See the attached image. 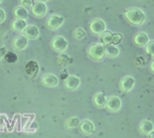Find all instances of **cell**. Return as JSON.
<instances>
[{"label":"cell","mask_w":154,"mask_h":138,"mask_svg":"<svg viewBox=\"0 0 154 138\" xmlns=\"http://www.w3.org/2000/svg\"><path fill=\"white\" fill-rule=\"evenodd\" d=\"M89 28H90V31L93 34L101 35V34H103L106 31V23H105V20H102L100 18H95V19H93L90 22Z\"/></svg>","instance_id":"obj_5"},{"label":"cell","mask_w":154,"mask_h":138,"mask_svg":"<svg viewBox=\"0 0 154 138\" xmlns=\"http://www.w3.org/2000/svg\"><path fill=\"white\" fill-rule=\"evenodd\" d=\"M19 1H20V5L22 6H24V7H31L35 4V1H37V0H19Z\"/></svg>","instance_id":"obj_27"},{"label":"cell","mask_w":154,"mask_h":138,"mask_svg":"<svg viewBox=\"0 0 154 138\" xmlns=\"http://www.w3.org/2000/svg\"><path fill=\"white\" fill-rule=\"evenodd\" d=\"M125 17L126 19L134 24V25H142L144 22H146V13L141 10V8H137V7H130L125 11Z\"/></svg>","instance_id":"obj_1"},{"label":"cell","mask_w":154,"mask_h":138,"mask_svg":"<svg viewBox=\"0 0 154 138\" xmlns=\"http://www.w3.org/2000/svg\"><path fill=\"white\" fill-rule=\"evenodd\" d=\"M1 1H2V0H0V4H1Z\"/></svg>","instance_id":"obj_34"},{"label":"cell","mask_w":154,"mask_h":138,"mask_svg":"<svg viewBox=\"0 0 154 138\" xmlns=\"http://www.w3.org/2000/svg\"><path fill=\"white\" fill-rule=\"evenodd\" d=\"M13 14H14V18H16V19H26V17H28L29 12H28L26 7H24V6L19 5V6H17V7L14 8Z\"/></svg>","instance_id":"obj_17"},{"label":"cell","mask_w":154,"mask_h":138,"mask_svg":"<svg viewBox=\"0 0 154 138\" xmlns=\"http://www.w3.org/2000/svg\"><path fill=\"white\" fill-rule=\"evenodd\" d=\"M94 103H95V106L96 107H99V108H103V107H106V103H107V97H106V95L102 92V91H99V92H96L95 95H94Z\"/></svg>","instance_id":"obj_16"},{"label":"cell","mask_w":154,"mask_h":138,"mask_svg":"<svg viewBox=\"0 0 154 138\" xmlns=\"http://www.w3.org/2000/svg\"><path fill=\"white\" fill-rule=\"evenodd\" d=\"M150 70H152V72L154 73V59L150 61Z\"/></svg>","instance_id":"obj_31"},{"label":"cell","mask_w":154,"mask_h":138,"mask_svg":"<svg viewBox=\"0 0 154 138\" xmlns=\"http://www.w3.org/2000/svg\"><path fill=\"white\" fill-rule=\"evenodd\" d=\"M88 56L94 61H100L106 56V46L96 42L88 48Z\"/></svg>","instance_id":"obj_2"},{"label":"cell","mask_w":154,"mask_h":138,"mask_svg":"<svg viewBox=\"0 0 154 138\" xmlns=\"http://www.w3.org/2000/svg\"><path fill=\"white\" fill-rule=\"evenodd\" d=\"M64 22H65L64 16H61V14H59V13H54V14H52V16L47 19L46 25H47V28H48L49 30H58V29L64 24Z\"/></svg>","instance_id":"obj_3"},{"label":"cell","mask_w":154,"mask_h":138,"mask_svg":"<svg viewBox=\"0 0 154 138\" xmlns=\"http://www.w3.org/2000/svg\"><path fill=\"white\" fill-rule=\"evenodd\" d=\"M119 55V48L116 44H107L106 46V56L108 58H117Z\"/></svg>","instance_id":"obj_19"},{"label":"cell","mask_w":154,"mask_h":138,"mask_svg":"<svg viewBox=\"0 0 154 138\" xmlns=\"http://www.w3.org/2000/svg\"><path fill=\"white\" fill-rule=\"evenodd\" d=\"M138 130H140V132H141L142 134H147V136H148V134L154 130V125H153V122H152L150 120L144 119V120L141 121Z\"/></svg>","instance_id":"obj_15"},{"label":"cell","mask_w":154,"mask_h":138,"mask_svg":"<svg viewBox=\"0 0 154 138\" xmlns=\"http://www.w3.org/2000/svg\"><path fill=\"white\" fill-rule=\"evenodd\" d=\"M26 20L25 19H14L12 23V29L17 32H23L24 29L26 28Z\"/></svg>","instance_id":"obj_18"},{"label":"cell","mask_w":154,"mask_h":138,"mask_svg":"<svg viewBox=\"0 0 154 138\" xmlns=\"http://www.w3.org/2000/svg\"><path fill=\"white\" fill-rule=\"evenodd\" d=\"M146 52H147L150 56H153V58H154V40L149 41V43L146 46Z\"/></svg>","instance_id":"obj_24"},{"label":"cell","mask_w":154,"mask_h":138,"mask_svg":"<svg viewBox=\"0 0 154 138\" xmlns=\"http://www.w3.org/2000/svg\"><path fill=\"white\" fill-rule=\"evenodd\" d=\"M12 46L16 50H24L28 47V38L24 37L23 35H18L17 37H14Z\"/></svg>","instance_id":"obj_13"},{"label":"cell","mask_w":154,"mask_h":138,"mask_svg":"<svg viewBox=\"0 0 154 138\" xmlns=\"http://www.w3.org/2000/svg\"><path fill=\"white\" fill-rule=\"evenodd\" d=\"M79 128H81V132L83 134H91L94 131H95V126H94V122L89 119H84L81 121V125H79Z\"/></svg>","instance_id":"obj_14"},{"label":"cell","mask_w":154,"mask_h":138,"mask_svg":"<svg viewBox=\"0 0 154 138\" xmlns=\"http://www.w3.org/2000/svg\"><path fill=\"white\" fill-rule=\"evenodd\" d=\"M81 125V120L77 118V116H72V118H69L66 121H65V126L66 128H75L77 126Z\"/></svg>","instance_id":"obj_22"},{"label":"cell","mask_w":154,"mask_h":138,"mask_svg":"<svg viewBox=\"0 0 154 138\" xmlns=\"http://www.w3.org/2000/svg\"><path fill=\"white\" fill-rule=\"evenodd\" d=\"M6 53H7V52H6V49H5L4 47H2V48H0V60L6 55Z\"/></svg>","instance_id":"obj_30"},{"label":"cell","mask_w":154,"mask_h":138,"mask_svg":"<svg viewBox=\"0 0 154 138\" xmlns=\"http://www.w3.org/2000/svg\"><path fill=\"white\" fill-rule=\"evenodd\" d=\"M79 85H81V79H79V77H77L75 74H70L65 79V86H66L67 90L75 91L79 88Z\"/></svg>","instance_id":"obj_11"},{"label":"cell","mask_w":154,"mask_h":138,"mask_svg":"<svg viewBox=\"0 0 154 138\" xmlns=\"http://www.w3.org/2000/svg\"><path fill=\"white\" fill-rule=\"evenodd\" d=\"M5 58H6V60H7L8 62H13V61H16V60H17V55H16L14 53H12V52L6 53Z\"/></svg>","instance_id":"obj_26"},{"label":"cell","mask_w":154,"mask_h":138,"mask_svg":"<svg viewBox=\"0 0 154 138\" xmlns=\"http://www.w3.org/2000/svg\"><path fill=\"white\" fill-rule=\"evenodd\" d=\"M6 122H7V118H6V115L1 114V115H0V127L2 128V127H4V124L6 125Z\"/></svg>","instance_id":"obj_28"},{"label":"cell","mask_w":154,"mask_h":138,"mask_svg":"<svg viewBox=\"0 0 154 138\" xmlns=\"http://www.w3.org/2000/svg\"><path fill=\"white\" fill-rule=\"evenodd\" d=\"M112 41H113V34L111 31H105L103 34L100 35V42L102 44H105V46L111 44Z\"/></svg>","instance_id":"obj_20"},{"label":"cell","mask_w":154,"mask_h":138,"mask_svg":"<svg viewBox=\"0 0 154 138\" xmlns=\"http://www.w3.org/2000/svg\"><path fill=\"white\" fill-rule=\"evenodd\" d=\"M135 86V78L131 77V76H125L120 79V83H119V88L123 92H129L134 89Z\"/></svg>","instance_id":"obj_7"},{"label":"cell","mask_w":154,"mask_h":138,"mask_svg":"<svg viewBox=\"0 0 154 138\" xmlns=\"http://www.w3.org/2000/svg\"><path fill=\"white\" fill-rule=\"evenodd\" d=\"M73 36H75V38H77V40H83V38H85L87 32H85L84 29H82V28H77V29L73 31Z\"/></svg>","instance_id":"obj_23"},{"label":"cell","mask_w":154,"mask_h":138,"mask_svg":"<svg viewBox=\"0 0 154 138\" xmlns=\"http://www.w3.org/2000/svg\"><path fill=\"white\" fill-rule=\"evenodd\" d=\"M148 137H149V138H154V130H153V131H152V132L148 134Z\"/></svg>","instance_id":"obj_32"},{"label":"cell","mask_w":154,"mask_h":138,"mask_svg":"<svg viewBox=\"0 0 154 138\" xmlns=\"http://www.w3.org/2000/svg\"><path fill=\"white\" fill-rule=\"evenodd\" d=\"M51 46H52V48H53L55 52H58V53H64V52L67 49V47H69V42H67V40H66L65 37H63V36H55V37H53V40L51 41Z\"/></svg>","instance_id":"obj_4"},{"label":"cell","mask_w":154,"mask_h":138,"mask_svg":"<svg viewBox=\"0 0 154 138\" xmlns=\"http://www.w3.org/2000/svg\"><path fill=\"white\" fill-rule=\"evenodd\" d=\"M37 1H41V2H45V4H46V2L49 1V0H37Z\"/></svg>","instance_id":"obj_33"},{"label":"cell","mask_w":154,"mask_h":138,"mask_svg":"<svg viewBox=\"0 0 154 138\" xmlns=\"http://www.w3.org/2000/svg\"><path fill=\"white\" fill-rule=\"evenodd\" d=\"M37 70H38V66H37V62L34 61V60H30L26 65V72L29 76H36L37 73Z\"/></svg>","instance_id":"obj_21"},{"label":"cell","mask_w":154,"mask_h":138,"mask_svg":"<svg viewBox=\"0 0 154 138\" xmlns=\"http://www.w3.org/2000/svg\"><path fill=\"white\" fill-rule=\"evenodd\" d=\"M29 124H30V126H25V130H26L28 132H35V131L37 130V127H38L37 122L32 120V121H29Z\"/></svg>","instance_id":"obj_25"},{"label":"cell","mask_w":154,"mask_h":138,"mask_svg":"<svg viewBox=\"0 0 154 138\" xmlns=\"http://www.w3.org/2000/svg\"><path fill=\"white\" fill-rule=\"evenodd\" d=\"M5 18H6V13L2 8H0V23H2L5 20Z\"/></svg>","instance_id":"obj_29"},{"label":"cell","mask_w":154,"mask_h":138,"mask_svg":"<svg viewBox=\"0 0 154 138\" xmlns=\"http://www.w3.org/2000/svg\"><path fill=\"white\" fill-rule=\"evenodd\" d=\"M24 37H26L28 40H36L40 36V30L36 25L34 24H28L26 28L24 29V31L22 32Z\"/></svg>","instance_id":"obj_9"},{"label":"cell","mask_w":154,"mask_h":138,"mask_svg":"<svg viewBox=\"0 0 154 138\" xmlns=\"http://www.w3.org/2000/svg\"><path fill=\"white\" fill-rule=\"evenodd\" d=\"M149 36L146 34V32H143V31H140V32H137L135 36H134V42L136 43V46H138V47H146L148 43H149Z\"/></svg>","instance_id":"obj_12"},{"label":"cell","mask_w":154,"mask_h":138,"mask_svg":"<svg viewBox=\"0 0 154 138\" xmlns=\"http://www.w3.org/2000/svg\"><path fill=\"white\" fill-rule=\"evenodd\" d=\"M41 82L47 88H55L59 84L58 77L55 74H53V73H46V74H43L42 78H41Z\"/></svg>","instance_id":"obj_10"},{"label":"cell","mask_w":154,"mask_h":138,"mask_svg":"<svg viewBox=\"0 0 154 138\" xmlns=\"http://www.w3.org/2000/svg\"><path fill=\"white\" fill-rule=\"evenodd\" d=\"M31 12L36 18H41L47 13V5L41 1H35V4L31 6Z\"/></svg>","instance_id":"obj_8"},{"label":"cell","mask_w":154,"mask_h":138,"mask_svg":"<svg viewBox=\"0 0 154 138\" xmlns=\"http://www.w3.org/2000/svg\"><path fill=\"white\" fill-rule=\"evenodd\" d=\"M106 108L109 112H112V113L119 112L120 108H122V100L118 96H109V97H107Z\"/></svg>","instance_id":"obj_6"}]
</instances>
